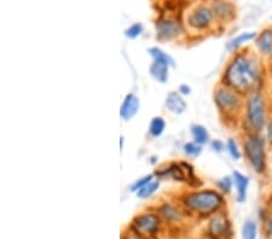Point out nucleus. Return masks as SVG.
Instances as JSON below:
<instances>
[{
  "mask_svg": "<svg viewBox=\"0 0 272 239\" xmlns=\"http://www.w3.org/2000/svg\"><path fill=\"white\" fill-rule=\"evenodd\" d=\"M180 203L184 210L199 216H210L223 209L225 204L224 194L213 188L191 190L180 196Z\"/></svg>",
  "mask_w": 272,
  "mask_h": 239,
  "instance_id": "obj_2",
  "label": "nucleus"
},
{
  "mask_svg": "<svg viewBox=\"0 0 272 239\" xmlns=\"http://www.w3.org/2000/svg\"><path fill=\"white\" fill-rule=\"evenodd\" d=\"M155 162H157V157H156V156L150 157V163H151V164H154Z\"/></svg>",
  "mask_w": 272,
  "mask_h": 239,
  "instance_id": "obj_34",
  "label": "nucleus"
},
{
  "mask_svg": "<svg viewBox=\"0 0 272 239\" xmlns=\"http://www.w3.org/2000/svg\"><path fill=\"white\" fill-rule=\"evenodd\" d=\"M210 146L216 154H221L224 150H226V144L220 139H212L210 143Z\"/></svg>",
  "mask_w": 272,
  "mask_h": 239,
  "instance_id": "obj_29",
  "label": "nucleus"
},
{
  "mask_svg": "<svg viewBox=\"0 0 272 239\" xmlns=\"http://www.w3.org/2000/svg\"><path fill=\"white\" fill-rule=\"evenodd\" d=\"M214 15L218 16V17H227V16L231 13V6L226 3H219V4L214 5L213 8Z\"/></svg>",
  "mask_w": 272,
  "mask_h": 239,
  "instance_id": "obj_28",
  "label": "nucleus"
},
{
  "mask_svg": "<svg viewBox=\"0 0 272 239\" xmlns=\"http://www.w3.org/2000/svg\"><path fill=\"white\" fill-rule=\"evenodd\" d=\"M170 70L171 67L167 64H163V63L159 62H151V64L149 67V74L150 76L155 80L156 82L159 83H167L170 79Z\"/></svg>",
  "mask_w": 272,
  "mask_h": 239,
  "instance_id": "obj_16",
  "label": "nucleus"
},
{
  "mask_svg": "<svg viewBox=\"0 0 272 239\" xmlns=\"http://www.w3.org/2000/svg\"><path fill=\"white\" fill-rule=\"evenodd\" d=\"M216 186L218 188V191H219L220 193H223L224 196L225 194H229L231 191H233V187H234L233 175H231V177L227 175V177H224V178H221V179L217 180Z\"/></svg>",
  "mask_w": 272,
  "mask_h": 239,
  "instance_id": "obj_25",
  "label": "nucleus"
},
{
  "mask_svg": "<svg viewBox=\"0 0 272 239\" xmlns=\"http://www.w3.org/2000/svg\"><path fill=\"white\" fill-rule=\"evenodd\" d=\"M225 144H226V151L229 153L230 157L234 161H240L242 158V151L240 146H238L237 141L234 138H229V139L225 141Z\"/></svg>",
  "mask_w": 272,
  "mask_h": 239,
  "instance_id": "obj_26",
  "label": "nucleus"
},
{
  "mask_svg": "<svg viewBox=\"0 0 272 239\" xmlns=\"http://www.w3.org/2000/svg\"><path fill=\"white\" fill-rule=\"evenodd\" d=\"M261 77L263 69L259 58L252 53L236 52L224 70L221 83L241 94H249L258 91Z\"/></svg>",
  "mask_w": 272,
  "mask_h": 239,
  "instance_id": "obj_1",
  "label": "nucleus"
},
{
  "mask_svg": "<svg viewBox=\"0 0 272 239\" xmlns=\"http://www.w3.org/2000/svg\"><path fill=\"white\" fill-rule=\"evenodd\" d=\"M140 109V99L137 94L127 93L120 106V117L123 121H131L137 116Z\"/></svg>",
  "mask_w": 272,
  "mask_h": 239,
  "instance_id": "obj_12",
  "label": "nucleus"
},
{
  "mask_svg": "<svg viewBox=\"0 0 272 239\" xmlns=\"http://www.w3.org/2000/svg\"><path fill=\"white\" fill-rule=\"evenodd\" d=\"M144 27L142 23H133L132 26H130L129 28L125 30V36L130 40H134L139 38L143 34Z\"/></svg>",
  "mask_w": 272,
  "mask_h": 239,
  "instance_id": "obj_27",
  "label": "nucleus"
},
{
  "mask_svg": "<svg viewBox=\"0 0 272 239\" xmlns=\"http://www.w3.org/2000/svg\"><path fill=\"white\" fill-rule=\"evenodd\" d=\"M181 149H183V153L186 157L197 158L201 154H202L203 146L200 145V144L195 143L194 140H191V141H186V143H184Z\"/></svg>",
  "mask_w": 272,
  "mask_h": 239,
  "instance_id": "obj_22",
  "label": "nucleus"
},
{
  "mask_svg": "<svg viewBox=\"0 0 272 239\" xmlns=\"http://www.w3.org/2000/svg\"><path fill=\"white\" fill-rule=\"evenodd\" d=\"M155 174L154 173H150V174H145L143 175V177L138 178V179H136L133 181L132 184L129 186V190L131 191L132 193H137L138 191L140 190V188L145 186V185H148L150 183V181H153L154 179H155Z\"/></svg>",
  "mask_w": 272,
  "mask_h": 239,
  "instance_id": "obj_24",
  "label": "nucleus"
},
{
  "mask_svg": "<svg viewBox=\"0 0 272 239\" xmlns=\"http://www.w3.org/2000/svg\"><path fill=\"white\" fill-rule=\"evenodd\" d=\"M148 53L151 57V59L154 62H159V63H163V64H167L171 68H174L176 67V62H174L173 57L167 53L166 51H163L161 47L157 46H151L148 49Z\"/></svg>",
  "mask_w": 272,
  "mask_h": 239,
  "instance_id": "obj_19",
  "label": "nucleus"
},
{
  "mask_svg": "<svg viewBox=\"0 0 272 239\" xmlns=\"http://www.w3.org/2000/svg\"><path fill=\"white\" fill-rule=\"evenodd\" d=\"M121 239H144V238L140 237V235L137 234L136 232L132 231L129 227V228H127V234L125 233V232H123V233L121 234Z\"/></svg>",
  "mask_w": 272,
  "mask_h": 239,
  "instance_id": "obj_31",
  "label": "nucleus"
},
{
  "mask_svg": "<svg viewBox=\"0 0 272 239\" xmlns=\"http://www.w3.org/2000/svg\"><path fill=\"white\" fill-rule=\"evenodd\" d=\"M184 98L185 97L181 96L178 91H171V92L167 93L166 98H164V107L173 115H183L187 109L186 100Z\"/></svg>",
  "mask_w": 272,
  "mask_h": 239,
  "instance_id": "obj_13",
  "label": "nucleus"
},
{
  "mask_svg": "<svg viewBox=\"0 0 272 239\" xmlns=\"http://www.w3.org/2000/svg\"><path fill=\"white\" fill-rule=\"evenodd\" d=\"M156 39L159 41H173L181 38L185 33L184 26L179 19L173 17H162L155 23Z\"/></svg>",
  "mask_w": 272,
  "mask_h": 239,
  "instance_id": "obj_8",
  "label": "nucleus"
},
{
  "mask_svg": "<svg viewBox=\"0 0 272 239\" xmlns=\"http://www.w3.org/2000/svg\"><path fill=\"white\" fill-rule=\"evenodd\" d=\"M257 36H258L257 33L253 32L242 33V34L235 36V38L229 40V41L226 42V45H225V49H226L229 52L236 53L237 50H240L241 47L246 45V44L253 41V40L257 39Z\"/></svg>",
  "mask_w": 272,
  "mask_h": 239,
  "instance_id": "obj_17",
  "label": "nucleus"
},
{
  "mask_svg": "<svg viewBox=\"0 0 272 239\" xmlns=\"http://www.w3.org/2000/svg\"><path fill=\"white\" fill-rule=\"evenodd\" d=\"M242 239H257L258 226L254 220H246L242 226Z\"/></svg>",
  "mask_w": 272,
  "mask_h": 239,
  "instance_id": "obj_23",
  "label": "nucleus"
},
{
  "mask_svg": "<svg viewBox=\"0 0 272 239\" xmlns=\"http://www.w3.org/2000/svg\"><path fill=\"white\" fill-rule=\"evenodd\" d=\"M214 104L224 119H235L243 107V94L221 83L214 90Z\"/></svg>",
  "mask_w": 272,
  "mask_h": 239,
  "instance_id": "obj_3",
  "label": "nucleus"
},
{
  "mask_svg": "<svg viewBox=\"0 0 272 239\" xmlns=\"http://www.w3.org/2000/svg\"><path fill=\"white\" fill-rule=\"evenodd\" d=\"M190 134L191 138L195 143L200 144V145H207V144L211 143V136L210 132L203 124L200 123H193L190 126Z\"/></svg>",
  "mask_w": 272,
  "mask_h": 239,
  "instance_id": "obj_18",
  "label": "nucleus"
},
{
  "mask_svg": "<svg viewBox=\"0 0 272 239\" xmlns=\"http://www.w3.org/2000/svg\"><path fill=\"white\" fill-rule=\"evenodd\" d=\"M166 120L162 116H154L150 120L149 127H148V133L151 138H160L166 131Z\"/></svg>",
  "mask_w": 272,
  "mask_h": 239,
  "instance_id": "obj_20",
  "label": "nucleus"
},
{
  "mask_svg": "<svg viewBox=\"0 0 272 239\" xmlns=\"http://www.w3.org/2000/svg\"><path fill=\"white\" fill-rule=\"evenodd\" d=\"M178 92H179L183 97H187L190 96L191 92H193V90H191L190 85H187V83H180L179 86H178Z\"/></svg>",
  "mask_w": 272,
  "mask_h": 239,
  "instance_id": "obj_30",
  "label": "nucleus"
},
{
  "mask_svg": "<svg viewBox=\"0 0 272 239\" xmlns=\"http://www.w3.org/2000/svg\"><path fill=\"white\" fill-rule=\"evenodd\" d=\"M123 143H125V137L121 136L120 137V150L121 151H122V149H123Z\"/></svg>",
  "mask_w": 272,
  "mask_h": 239,
  "instance_id": "obj_33",
  "label": "nucleus"
},
{
  "mask_svg": "<svg viewBox=\"0 0 272 239\" xmlns=\"http://www.w3.org/2000/svg\"><path fill=\"white\" fill-rule=\"evenodd\" d=\"M243 154L248 163L258 174H264L267 168L266 150H265V140L260 133L248 132L243 140Z\"/></svg>",
  "mask_w": 272,
  "mask_h": 239,
  "instance_id": "obj_4",
  "label": "nucleus"
},
{
  "mask_svg": "<svg viewBox=\"0 0 272 239\" xmlns=\"http://www.w3.org/2000/svg\"><path fill=\"white\" fill-rule=\"evenodd\" d=\"M266 137H267V140L270 141V143H272V117L266 124Z\"/></svg>",
  "mask_w": 272,
  "mask_h": 239,
  "instance_id": "obj_32",
  "label": "nucleus"
},
{
  "mask_svg": "<svg viewBox=\"0 0 272 239\" xmlns=\"http://www.w3.org/2000/svg\"><path fill=\"white\" fill-rule=\"evenodd\" d=\"M156 179H171L178 183H185L191 188H197L200 186L197 184L199 178L195 174L194 167L189 162H170L163 164L162 167L157 168L155 173Z\"/></svg>",
  "mask_w": 272,
  "mask_h": 239,
  "instance_id": "obj_6",
  "label": "nucleus"
},
{
  "mask_svg": "<svg viewBox=\"0 0 272 239\" xmlns=\"http://www.w3.org/2000/svg\"><path fill=\"white\" fill-rule=\"evenodd\" d=\"M161 186V181L159 179H154L153 181H150L149 184L145 185V186L140 188L138 192L136 193V196L139 198V200H149L155 194L159 188Z\"/></svg>",
  "mask_w": 272,
  "mask_h": 239,
  "instance_id": "obj_21",
  "label": "nucleus"
},
{
  "mask_svg": "<svg viewBox=\"0 0 272 239\" xmlns=\"http://www.w3.org/2000/svg\"><path fill=\"white\" fill-rule=\"evenodd\" d=\"M258 52L265 58H272V29H264L254 40Z\"/></svg>",
  "mask_w": 272,
  "mask_h": 239,
  "instance_id": "obj_14",
  "label": "nucleus"
},
{
  "mask_svg": "<svg viewBox=\"0 0 272 239\" xmlns=\"http://www.w3.org/2000/svg\"><path fill=\"white\" fill-rule=\"evenodd\" d=\"M234 186L236 188V200L240 203H243L247 200L248 187H249V178L238 170L233 171Z\"/></svg>",
  "mask_w": 272,
  "mask_h": 239,
  "instance_id": "obj_15",
  "label": "nucleus"
},
{
  "mask_svg": "<svg viewBox=\"0 0 272 239\" xmlns=\"http://www.w3.org/2000/svg\"><path fill=\"white\" fill-rule=\"evenodd\" d=\"M214 15L213 9L206 5H200L194 9V11L187 16L186 23L190 28L195 30H204L212 25L213 22Z\"/></svg>",
  "mask_w": 272,
  "mask_h": 239,
  "instance_id": "obj_9",
  "label": "nucleus"
},
{
  "mask_svg": "<svg viewBox=\"0 0 272 239\" xmlns=\"http://www.w3.org/2000/svg\"><path fill=\"white\" fill-rule=\"evenodd\" d=\"M207 233L212 239H229L231 237V224L226 215L216 214L208 222Z\"/></svg>",
  "mask_w": 272,
  "mask_h": 239,
  "instance_id": "obj_10",
  "label": "nucleus"
},
{
  "mask_svg": "<svg viewBox=\"0 0 272 239\" xmlns=\"http://www.w3.org/2000/svg\"><path fill=\"white\" fill-rule=\"evenodd\" d=\"M157 214L163 221L169 222V224H178L183 220L184 211L178 204H174L172 202H162L159 207H157Z\"/></svg>",
  "mask_w": 272,
  "mask_h": 239,
  "instance_id": "obj_11",
  "label": "nucleus"
},
{
  "mask_svg": "<svg viewBox=\"0 0 272 239\" xmlns=\"http://www.w3.org/2000/svg\"><path fill=\"white\" fill-rule=\"evenodd\" d=\"M246 122L249 132L260 133L267 124L266 102L259 91L247 94L246 100Z\"/></svg>",
  "mask_w": 272,
  "mask_h": 239,
  "instance_id": "obj_5",
  "label": "nucleus"
},
{
  "mask_svg": "<svg viewBox=\"0 0 272 239\" xmlns=\"http://www.w3.org/2000/svg\"><path fill=\"white\" fill-rule=\"evenodd\" d=\"M161 220L157 211H143L131 221L130 228L144 239L155 238L161 230Z\"/></svg>",
  "mask_w": 272,
  "mask_h": 239,
  "instance_id": "obj_7",
  "label": "nucleus"
}]
</instances>
